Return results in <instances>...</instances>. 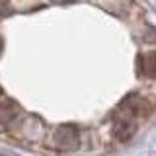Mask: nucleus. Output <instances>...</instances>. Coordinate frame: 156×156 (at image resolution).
<instances>
[{
    "label": "nucleus",
    "instance_id": "obj_2",
    "mask_svg": "<svg viewBox=\"0 0 156 156\" xmlns=\"http://www.w3.org/2000/svg\"><path fill=\"white\" fill-rule=\"evenodd\" d=\"M80 144V135L74 125H58L51 135V146L61 152H72Z\"/></svg>",
    "mask_w": 156,
    "mask_h": 156
},
{
    "label": "nucleus",
    "instance_id": "obj_3",
    "mask_svg": "<svg viewBox=\"0 0 156 156\" xmlns=\"http://www.w3.org/2000/svg\"><path fill=\"white\" fill-rule=\"evenodd\" d=\"M136 68H139V74L144 78H156V51L140 55L136 61Z\"/></svg>",
    "mask_w": 156,
    "mask_h": 156
},
{
    "label": "nucleus",
    "instance_id": "obj_5",
    "mask_svg": "<svg viewBox=\"0 0 156 156\" xmlns=\"http://www.w3.org/2000/svg\"><path fill=\"white\" fill-rule=\"evenodd\" d=\"M8 14H10V4L0 2V16H8Z\"/></svg>",
    "mask_w": 156,
    "mask_h": 156
},
{
    "label": "nucleus",
    "instance_id": "obj_1",
    "mask_svg": "<svg viewBox=\"0 0 156 156\" xmlns=\"http://www.w3.org/2000/svg\"><path fill=\"white\" fill-rule=\"evenodd\" d=\"M144 107V100L136 94L127 96L123 101L119 104V109H117L115 121H113V135L115 139L119 140H129L131 136L135 135L136 131V117L143 113Z\"/></svg>",
    "mask_w": 156,
    "mask_h": 156
},
{
    "label": "nucleus",
    "instance_id": "obj_4",
    "mask_svg": "<svg viewBox=\"0 0 156 156\" xmlns=\"http://www.w3.org/2000/svg\"><path fill=\"white\" fill-rule=\"evenodd\" d=\"M18 117H20L18 104H14V101H4V104H0V123L2 125L16 123Z\"/></svg>",
    "mask_w": 156,
    "mask_h": 156
}]
</instances>
